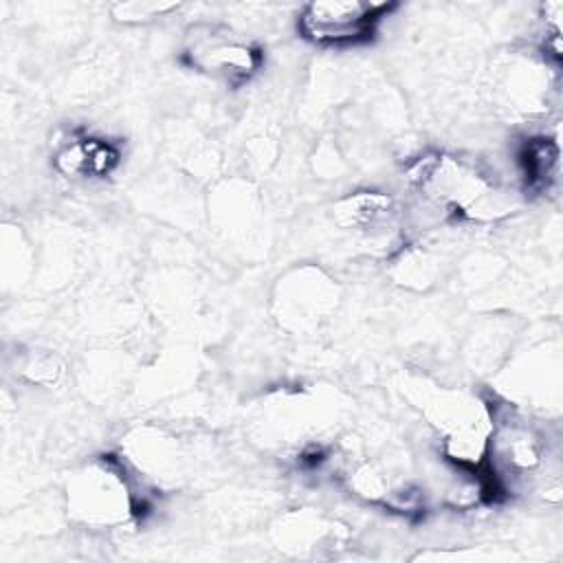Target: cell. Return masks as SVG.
Wrapping results in <instances>:
<instances>
[{
    "label": "cell",
    "mask_w": 563,
    "mask_h": 563,
    "mask_svg": "<svg viewBox=\"0 0 563 563\" xmlns=\"http://www.w3.org/2000/svg\"><path fill=\"white\" fill-rule=\"evenodd\" d=\"M391 2L317 0L301 7L297 33L321 48H345L369 42L380 22L394 11Z\"/></svg>",
    "instance_id": "3957f363"
},
{
    "label": "cell",
    "mask_w": 563,
    "mask_h": 563,
    "mask_svg": "<svg viewBox=\"0 0 563 563\" xmlns=\"http://www.w3.org/2000/svg\"><path fill=\"white\" fill-rule=\"evenodd\" d=\"M517 165L523 189L543 194L559 172V145L548 136H530L517 152Z\"/></svg>",
    "instance_id": "52a82bcc"
},
{
    "label": "cell",
    "mask_w": 563,
    "mask_h": 563,
    "mask_svg": "<svg viewBox=\"0 0 563 563\" xmlns=\"http://www.w3.org/2000/svg\"><path fill=\"white\" fill-rule=\"evenodd\" d=\"M121 163L119 143L86 134L73 132L62 143H57L53 154L55 169L66 178H106Z\"/></svg>",
    "instance_id": "5b68a950"
},
{
    "label": "cell",
    "mask_w": 563,
    "mask_h": 563,
    "mask_svg": "<svg viewBox=\"0 0 563 563\" xmlns=\"http://www.w3.org/2000/svg\"><path fill=\"white\" fill-rule=\"evenodd\" d=\"M394 200L380 191H356L334 205V220L356 231H376L391 222Z\"/></svg>",
    "instance_id": "8992f818"
},
{
    "label": "cell",
    "mask_w": 563,
    "mask_h": 563,
    "mask_svg": "<svg viewBox=\"0 0 563 563\" xmlns=\"http://www.w3.org/2000/svg\"><path fill=\"white\" fill-rule=\"evenodd\" d=\"M70 515L92 526H117L150 510V493L136 482L123 460L103 455L68 482Z\"/></svg>",
    "instance_id": "7a4b0ae2"
},
{
    "label": "cell",
    "mask_w": 563,
    "mask_h": 563,
    "mask_svg": "<svg viewBox=\"0 0 563 563\" xmlns=\"http://www.w3.org/2000/svg\"><path fill=\"white\" fill-rule=\"evenodd\" d=\"M189 68L216 77L233 88L251 81L264 66V51L255 42L220 26H196L180 55Z\"/></svg>",
    "instance_id": "277c9868"
},
{
    "label": "cell",
    "mask_w": 563,
    "mask_h": 563,
    "mask_svg": "<svg viewBox=\"0 0 563 563\" xmlns=\"http://www.w3.org/2000/svg\"><path fill=\"white\" fill-rule=\"evenodd\" d=\"M407 178L433 207L460 220H490L508 211L504 194L475 165L451 154H424L416 158Z\"/></svg>",
    "instance_id": "6da1fadb"
},
{
    "label": "cell",
    "mask_w": 563,
    "mask_h": 563,
    "mask_svg": "<svg viewBox=\"0 0 563 563\" xmlns=\"http://www.w3.org/2000/svg\"><path fill=\"white\" fill-rule=\"evenodd\" d=\"M174 9H178V4L174 2H123L112 7V15L119 22H145L152 18H161Z\"/></svg>",
    "instance_id": "ba28073f"
}]
</instances>
